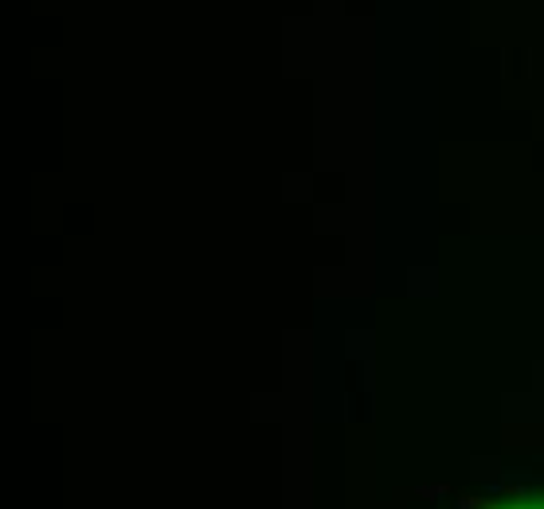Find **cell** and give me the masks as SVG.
<instances>
[{"label": "cell", "instance_id": "cell-1", "mask_svg": "<svg viewBox=\"0 0 544 509\" xmlns=\"http://www.w3.org/2000/svg\"><path fill=\"white\" fill-rule=\"evenodd\" d=\"M415 494H419V497H427V501H431V497H443V494H447V486H419Z\"/></svg>", "mask_w": 544, "mask_h": 509}, {"label": "cell", "instance_id": "cell-2", "mask_svg": "<svg viewBox=\"0 0 544 509\" xmlns=\"http://www.w3.org/2000/svg\"><path fill=\"white\" fill-rule=\"evenodd\" d=\"M482 506H485V497H470V494L459 497V509H482Z\"/></svg>", "mask_w": 544, "mask_h": 509}, {"label": "cell", "instance_id": "cell-3", "mask_svg": "<svg viewBox=\"0 0 544 509\" xmlns=\"http://www.w3.org/2000/svg\"><path fill=\"white\" fill-rule=\"evenodd\" d=\"M509 509H541V506H532V501H525V497H521V501H513Z\"/></svg>", "mask_w": 544, "mask_h": 509}, {"label": "cell", "instance_id": "cell-4", "mask_svg": "<svg viewBox=\"0 0 544 509\" xmlns=\"http://www.w3.org/2000/svg\"><path fill=\"white\" fill-rule=\"evenodd\" d=\"M541 509H544V501H541Z\"/></svg>", "mask_w": 544, "mask_h": 509}]
</instances>
